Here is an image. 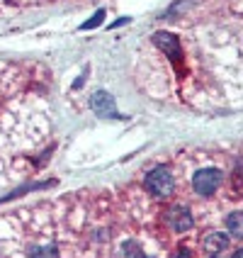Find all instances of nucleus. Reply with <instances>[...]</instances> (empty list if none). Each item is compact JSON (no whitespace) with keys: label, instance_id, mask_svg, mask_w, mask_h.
Returning <instances> with one entry per match:
<instances>
[{"label":"nucleus","instance_id":"obj_1","mask_svg":"<svg viewBox=\"0 0 243 258\" xmlns=\"http://www.w3.org/2000/svg\"><path fill=\"white\" fill-rule=\"evenodd\" d=\"M146 187L156 198H168L173 190H175V180H173L168 168H153V171L146 175Z\"/></svg>","mask_w":243,"mask_h":258},{"label":"nucleus","instance_id":"obj_2","mask_svg":"<svg viewBox=\"0 0 243 258\" xmlns=\"http://www.w3.org/2000/svg\"><path fill=\"white\" fill-rule=\"evenodd\" d=\"M219 183H221V171H216V168H202L195 173V180H192L195 192H200V195H214Z\"/></svg>","mask_w":243,"mask_h":258},{"label":"nucleus","instance_id":"obj_3","mask_svg":"<svg viewBox=\"0 0 243 258\" xmlns=\"http://www.w3.org/2000/svg\"><path fill=\"white\" fill-rule=\"evenodd\" d=\"M163 222L175 231H185L192 227V215H190V210L187 207H180V205H173L166 210V215H163Z\"/></svg>","mask_w":243,"mask_h":258},{"label":"nucleus","instance_id":"obj_4","mask_svg":"<svg viewBox=\"0 0 243 258\" xmlns=\"http://www.w3.org/2000/svg\"><path fill=\"white\" fill-rule=\"evenodd\" d=\"M93 110L98 117H115L117 115V102L107 90H98L93 95Z\"/></svg>","mask_w":243,"mask_h":258},{"label":"nucleus","instance_id":"obj_5","mask_svg":"<svg viewBox=\"0 0 243 258\" xmlns=\"http://www.w3.org/2000/svg\"><path fill=\"white\" fill-rule=\"evenodd\" d=\"M153 44L160 46V49H163L166 54H171V56H178V51H180L178 39H175L173 34H168V32H156V34H153Z\"/></svg>","mask_w":243,"mask_h":258},{"label":"nucleus","instance_id":"obj_6","mask_svg":"<svg viewBox=\"0 0 243 258\" xmlns=\"http://www.w3.org/2000/svg\"><path fill=\"white\" fill-rule=\"evenodd\" d=\"M204 248L207 251H224L226 246H229V236L226 234H221V231H212V234H207L204 236Z\"/></svg>","mask_w":243,"mask_h":258},{"label":"nucleus","instance_id":"obj_7","mask_svg":"<svg viewBox=\"0 0 243 258\" xmlns=\"http://www.w3.org/2000/svg\"><path fill=\"white\" fill-rule=\"evenodd\" d=\"M226 227H229V231L233 236H241L243 239V212H231L226 217Z\"/></svg>","mask_w":243,"mask_h":258},{"label":"nucleus","instance_id":"obj_8","mask_svg":"<svg viewBox=\"0 0 243 258\" xmlns=\"http://www.w3.org/2000/svg\"><path fill=\"white\" fill-rule=\"evenodd\" d=\"M32 258H58L56 248L44 246V248H32Z\"/></svg>","mask_w":243,"mask_h":258},{"label":"nucleus","instance_id":"obj_9","mask_svg":"<svg viewBox=\"0 0 243 258\" xmlns=\"http://www.w3.org/2000/svg\"><path fill=\"white\" fill-rule=\"evenodd\" d=\"M102 20H105V10H98V13L93 15L88 22H83V27L80 29H93V27H98V25H102Z\"/></svg>","mask_w":243,"mask_h":258},{"label":"nucleus","instance_id":"obj_10","mask_svg":"<svg viewBox=\"0 0 243 258\" xmlns=\"http://www.w3.org/2000/svg\"><path fill=\"white\" fill-rule=\"evenodd\" d=\"M124 251H127L129 258H148V256H143V251L136 244H127V246H124Z\"/></svg>","mask_w":243,"mask_h":258},{"label":"nucleus","instance_id":"obj_11","mask_svg":"<svg viewBox=\"0 0 243 258\" xmlns=\"http://www.w3.org/2000/svg\"><path fill=\"white\" fill-rule=\"evenodd\" d=\"M233 258H243V251H236V253H233Z\"/></svg>","mask_w":243,"mask_h":258},{"label":"nucleus","instance_id":"obj_12","mask_svg":"<svg viewBox=\"0 0 243 258\" xmlns=\"http://www.w3.org/2000/svg\"><path fill=\"white\" fill-rule=\"evenodd\" d=\"M175 258H190V256H187L185 251H183V253H178V256H175Z\"/></svg>","mask_w":243,"mask_h":258}]
</instances>
